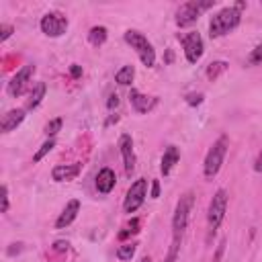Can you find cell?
<instances>
[{
  "mask_svg": "<svg viewBox=\"0 0 262 262\" xmlns=\"http://www.w3.org/2000/svg\"><path fill=\"white\" fill-rule=\"evenodd\" d=\"M244 6H246L244 2H237L235 6L221 8L217 14H213L211 20H209V35H211V39L223 37L229 31H233L239 25V20H242V8Z\"/></svg>",
  "mask_w": 262,
  "mask_h": 262,
  "instance_id": "6da1fadb",
  "label": "cell"
},
{
  "mask_svg": "<svg viewBox=\"0 0 262 262\" xmlns=\"http://www.w3.org/2000/svg\"><path fill=\"white\" fill-rule=\"evenodd\" d=\"M227 147H229V137L227 135H221L207 151L205 156V162H203V174L207 180L215 178L217 172L221 170V164L225 160V154H227Z\"/></svg>",
  "mask_w": 262,
  "mask_h": 262,
  "instance_id": "7a4b0ae2",
  "label": "cell"
},
{
  "mask_svg": "<svg viewBox=\"0 0 262 262\" xmlns=\"http://www.w3.org/2000/svg\"><path fill=\"white\" fill-rule=\"evenodd\" d=\"M125 41L137 51V55H139V59H141V63L145 68H154V63H156V51H154V45L147 41L145 35H141L139 31L129 29V31H125Z\"/></svg>",
  "mask_w": 262,
  "mask_h": 262,
  "instance_id": "3957f363",
  "label": "cell"
},
{
  "mask_svg": "<svg viewBox=\"0 0 262 262\" xmlns=\"http://www.w3.org/2000/svg\"><path fill=\"white\" fill-rule=\"evenodd\" d=\"M192 203H194V194L192 190H186L184 194H180L176 207H174V215H172V231L174 235H182V231L188 225V217L192 211Z\"/></svg>",
  "mask_w": 262,
  "mask_h": 262,
  "instance_id": "277c9868",
  "label": "cell"
},
{
  "mask_svg": "<svg viewBox=\"0 0 262 262\" xmlns=\"http://www.w3.org/2000/svg\"><path fill=\"white\" fill-rule=\"evenodd\" d=\"M213 4H215L213 0H190V2L180 4L176 10V25L178 27H190L192 23H196L201 12H205Z\"/></svg>",
  "mask_w": 262,
  "mask_h": 262,
  "instance_id": "5b68a950",
  "label": "cell"
},
{
  "mask_svg": "<svg viewBox=\"0 0 262 262\" xmlns=\"http://www.w3.org/2000/svg\"><path fill=\"white\" fill-rule=\"evenodd\" d=\"M225 211H227V192H225V188H219L213 194V199L209 201V209H207V221H209V229L213 233L223 223Z\"/></svg>",
  "mask_w": 262,
  "mask_h": 262,
  "instance_id": "8992f818",
  "label": "cell"
},
{
  "mask_svg": "<svg viewBox=\"0 0 262 262\" xmlns=\"http://www.w3.org/2000/svg\"><path fill=\"white\" fill-rule=\"evenodd\" d=\"M145 196H147V180H145V178H137V180L129 186V190H127V194H125V201H123L125 213H135V211L143 205Z\"/></svg>",
  "mask_w": 262,
  "mask_h": 262,
  "instance_id": "52a82bcc",
  "label": "cell"
},
{
  "mask_svg": "<svg viewBox=\"0 0 262 262\" xmlns=\"http://www.w3.org/2000/svg\"><path fill=\"white\" fill-rule=\"evenodd\" d=\"M39 27L47 37H61L68 31V18H66V14L53 10V12H47L41 16Z\"/></svg>",
  "mask_w": 262,
  "mask_h": 262,
  "instance_id": "ba28073f",
  "label": "cell"
},
{
  "mask_svg": "<svg viewBox=\"0 0 262 262\" xmlns=\"http://www.w3.org/2000/svg\"><path fill=\"white\" fill-rule=\"evenodd\" d=\"M178 39L184 47V55L188 63H196L203 57V39L196 31H188V33H178Z\"/></svg>",
  "mask_w": 262,
  "mask_h": 262,
  "instance_id": "9c48e42d",
  "label": "cell"
},
{
  "mask_svg": "<svg viewBox=\"0 0 262 262\" xmlns=\"http://www.w3.org/2000/svg\"><path fill=\"white\" fill-rule=\"evenodd\" d=\"M35 74V66L33 63H27V66H23L14 76H12V80L8 82V94L10 96H20L25 90H27V86H29V80H31V76Z\"/></svg>",
  "mask_w": 262,
  "mask_h": 262,
  "instance_id": "30bf717a",
  "label": "cell"
},
{
  "mask_svg": "<svg viewBox=\"0 0 262 262\" xmlns=\"http://www.w3.org/2000/svg\"><path fill=\"white\" fill-rule=\"evenodd\" d=\"M119 151L123 156V166H125V174L131 176L135 172V151H133V139L131 135L123 133L119 137Z\"/></svg>",
  "mask_w": 262,
  "mask_h": 262,
  "instance_id": "8fae6325",
  "label": "cell"
},
{
  "mask_svg": "<svg viewBox=\"0 0 262 262\" xmlns=\"http://www.w3.org/2000/svg\"><path fill=\"white\" fill-rule=\"evenodd\" d=\"M78 213H80V201H78V199L68 201L66 207H63V211L59 213V217H57V221H55V227H57V229L68 227V225L78 217Z\"/></svg>",
  "mask_w": 262,
  "mask_h": 262,
  "instance_id": "7c38bea8",
  "label": "cell"
},
{
  "mask_svg": "<svg viewBox=\"0 0 262 262\" xmlns=\"http://www.w3.org/2000/svg\"><path fill=\"white\" fill-rule=\"evenodd\" d=\"M25 119V108H12L8 111L6 115H2V121H0V131L2 133H10L14 131Z\"/></svg>",
  "mask_w": 262,
  "mask_h": 262,
  "instance_id": "4fadbf2b",
  "label": "cell"
},
{
  "mask_svg": "<svg viewBox=\"0 0 262 262\" xmlns=\"http://www.w3.org/2000/svg\"><path fill=\"white\" fill-rule=\"evenodd\" d=\"M80 174V164H59L51 170V178L55 182H66V180H72Z\"/></svg>",
  "mask_w": 262,
  "mask_h": 262,
  "instance_id": "5bb4252c",
  "label": "cell"
},
{
  "mask_svg": "<svg viewBox=\"0 0 262 262\" xmlns=\"http://www.w3.org/2000/svg\"><path fill=\"white\" fill-rule=\"evenodd\" d=\"M115 182H117V176L111 168H102L96 174V190L102 192V194H108L115 188Z\"/></svg>",
  "mask_w": 262,
  "mask_h": 262,
  "instance_id": "9a60e30c",
  "label": "cell"
},
{
  "mask_svg": "<svg viewBox=\"0 0 262 262\" xmlns=\"http://www.w3.org/2000/svg\"><path fill=\"white\" fill-rule=\"evenodd\" d=\"M178 160H180V151H178V147H176V145H168V147L164 149L162 164H160L162 174H164V176H168V174L172 172V168L178 164Z\"/></svg>",
  "mask_w": 262,
  "mask_h": 262,
  "instance_id": "2e32d148",
  "label": "cell"
},
{
  "mask_svg": "<svg viewBox=\"0 0 262 262\" xmlns=\"http://www.w3.org/2000/svg\"><path fill=\"white\" fill-rule=\"evenodd\" d=\"M129 100H131V106H133L137 113H147V111L156 104V98L145 96V94H141V92H137V90H131V92H129Z\"/></svg>",
  "mask_w": 262,
  "mask_h": 262,
  "instance_id": "e0dca14e",
  "label": "cell"
},
{
  "mask_svg": "<svg viewBox=\"0 0 262 262\" xmlns=\"http://www.w3.org/2000/svg\"><path fill=\"white\" fill-rule=\"evenodd\" d=\"M45 90H47L45 82H37V84L33 86L31 94H29V100H27V108H35V106H39V104H41V100H43V96H45Z\"/></svg>",
  "mask_w": 262,
  "mask_h": 262,
  "instance_id": "ac0fdd59",
  "label": "cell"
},
{
  "mask_svg": "<svg viewBox=\"0 0 262 262\" xmlns=\"http://www.w3.org/2000/svg\"><path fill=\"white\" fill-rule=\"evenodd\" d=\"M135 78V68L133 66H123L117 74H115V82L121 84V86H129Z\"/></svg>",
  "mask_w": 262,
  "mask_h": 262,
  "instance_id": "d6986e66",
  "label": "cell"
},
{
  "mask_svg": "<svg viewBox=\"0 0 262 262\" xmlns=\"http://www.w3.org/2000/svg\"><path fill=\"white\" fill-rule=\"evenodd\" d=\"M88 41L92 43V45H102L104 41H106V29L104 27H92L90 29V33H88Z\"/></svg>",
  "mask_w": 262,
  "mask_h": 262,
  "instance_id": "ffe728a7",
  "label": "cell"
},
{
  "mask_svg": "<svg viewBox=\"0 0 262 262\" xmlns=\"http://www.w3.org/2000/svg\"><path fill=\"white\" fill-rule=\"evenodd\" d=\"M225 70H227V63L225 61H211L209 68H207V78L209 80H217Z\"/></svg>",
  "mask_w": 262,
  "mask_h": 262,
  "instance_id": "44dd1931",
  "label": "cell"
},
{
  "mask_svg": "<svg viewBox=\"0 0 262 262\" xmlns=\"http://www.w3.org/2000/svg\"><path fill=\"white\" fill-rule=\"evenodd\" d=\"M135 248H137L135 244H123V246H119V248H117V258L123 260V262H125V260H131L133 254H135Z\"/></svg>",
  "mask_w": 262,
  "mask_h": 262,
  "instance_id": "7402d4cb",
  "label": "cell"
},
{
  "mask_svg": "<svg viewBox=\"0 0 262 262\" xmlns=\"http://www.w3.org/2000/svg\"><path fill=\"white\" fill-rule=\"evenodd\" d=\"M180 242H182V235H174V237H172V244H170V250H168V256H166L164 262H176V260H178Z\"/></svg>",
  "mask_w": 262,
  "mask_h": 262,
  "instance_id": "603a6c76",
  "label": "cell"
},
{
  "mask_svg": "<svg viewBox=\"0 0 262 262\" xmlns=\"http://www.w3.org/2000/svg\"><path fill=\"white\" fill-rule=\"evenodd\" d=\"M53 147H55V141H53V139H47V141L37 149V154L33 156V162H41V160H43V158H45Z\"/></svg>",
  "mask_w": 262,
  "mask_h": 262,
  "instance_id": "cb8c5ba5",
  "label": "cell"
},
{
  "mask_svg": "<svg viewBox=\"0 0 262 262\" xmlns=\"http://www.w3.org/2000/svg\"><path fill=\"white\" fill-rule=\"evenodd\" d=\"M61 123H63V121H61L59 117H55V119H51V121L45 125V135H47V139H53V135L61 129Z\"/></svg>",
  "mask_w": 262,
  "mask_h": 262,
  "instance_id": "d4e9b609",
  "label": "cell"
},
{
  "mask_svg": "<svg viewBox=\"0 0 262 262\" xmlns=\"http://www.w3.org/2000/svg\"><path fill=\"white\" fill-rule=\"evenodd\" d=\"M248 63H250V66H260V63H262V43L256 45V47L250 51V55H248Z\"/></svg>",
  "mask_w": 262,
  "mask_h": 262,
  "instance_id": "484cf974",
  "label": "cell"
},
{
  "mask_svg": "<svg viewBox=\"0 0 262 262\" xmlns=\"http://www.w3.org/2000/svg\"><path fill=\"white\" fill-rule=\"evenodd\" d=\"M12 31H14L12 25H2V27H0V41H6V39L12 35Z\"/></svg>",
  "mask_w": 262,
  "mask_h": 262,
  "instance_id": "4316f807",
  "label": "cell"
},
{
  "mask_svg": "<svg viewBox=\"0 0 262 262\" xmlns=\"http://www.w3.org/2000/svg\"><path fill=\"white\" fill-rule=\"evenodd\" d=\"M8 211V186L2 184V213Z\"/></svg>",
  "mask_w": 262,
  "mask_h": 262,
  "instance_id": "83f0119b",
  "label": "cell"
},
{
  "mask_svg": "<svg viewBox=\"0 0 262 262\" xmlns=\"http://www.w3.org/2000/svg\"><path fill=\"white\" fill-rule=\"evenodd\" d=\"M186 102H188L190 106H192V104H201V102H203V94H201V92H199V94H188V96H186Z\"/></svg>",
  "mask_w": 262,
  "mask_h": 262,
  "instance_id": "f1b7e54d",
  "label": "cell"
},
{
  "mask_svg": "<svg viewBox=\"0 0 262 262\" xmlns=\"http://www.w3.org/2000/svg\"><path fill=\"white\" fill-rule=\"evenodd\" d=\"M254 170H256L258 174H262V147H260V151H258V156H256V160H254Z\"/></svg>",
  "mask_w": 262,
  "mask_h": 262,
  "instance_id": "f546056e",
  "label": "cell"
},
{
  "mask_svg": "<svg viewBox=\"0 0 262 262\" xmlns=\"http://www.w3.org/2000/svg\"><path fill=\"white\" fill-rule=\"evenodd\" d=\"M158 196H160V182L151 180V199H158Z\"/></svg>",
  "mask_w": 262,
  "mask_h": 262,
  "instance_id": "4dcf8cb0",
  "label": "cell"
},
{
  "mask_svg": "<svg viewBox=\"0 0 262 262\" xmlns=\"http://www.w3.org/2000/svg\"><path fill=\"white\" fill-rule=\"evenodd\" d=\"M129 231H131V233H137V231H139V219H131V223H129Z\"/></svg>",
  "mask_w": 262,
  "mask_h": 262,
  "instance_id": "1f68e13d",
  "label": "cell"
},
{
  "mask_svg": "<svg viewBox=\"0 0 262 262\" xmlns=\"http://www.w3.org/2000/svg\"><path fill=\"white\" fill-rule=\"evenodd\" d=\"M70 74H72L74 78H80V76H82V68H80V66H72V68H70Z\"/></svg>",
  "mask_w": 262,
  "mask_h": 262,
  "instance_id": "d6a6232c",
  "label": "cell"
},
{
  "mask_svg": "<svg viewBox=\"0 0 262 262\" xmlns=\"http://www.w3.org/2000/svg\"><path fill=\"white\" fill-rule=\"evenodd\" d=\"M106 104H108V108L117 106V104H119V96H117V94H111V96H108V102H106Z\"/></svg>",
  "mask_w": 262,
  "mask_h": 262,
  "instance_id": "836d02e7",
  "label": "cell"
},
{
  "mask_svg": "<svg viewBox=\"0 0 262 262\" xmlns=\"http://www.w3.org/2000/svg\"><path fill=\"white\" fill-rule=\"evenodd\" d=\"M55 250H57V252L68 250V242H55Z\"/></svg>",
  "mask_w": 262,
  "mask_h": 262,
  "instance_id": "e575fe53",
  "label": "cell"
},
{
  "mask_svg": "<svg viewBox=\"0 0 262 262\" xmlns=\"http://www.w3.org/2000/svg\"><path fill=\"white\" fill-rule=\"evenodd\" d=\"M139 262H151V258H149V256H143V258H141Z\"/></svg>",
  "mask_w": 262,
  "mask_h": 262,
  "instance_id": "d590c367",
  "label": "cell"
}]
</instances>
